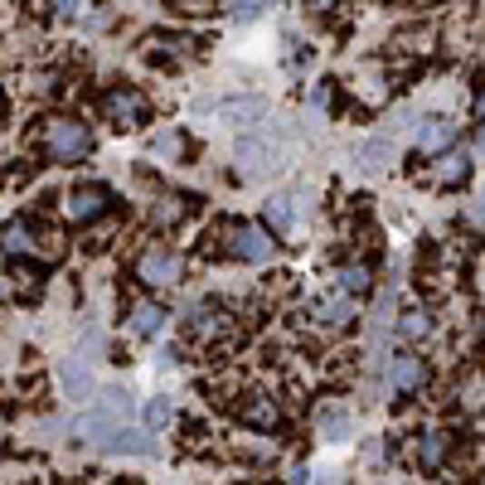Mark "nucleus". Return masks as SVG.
I'll return each instance as SVG.
<instances>
[{
  "label": "nucleus",
  "instance_id": "obj_10",
  "mask_svg": "<svg viewBox=\"0 0 485 485\" xmlns=\"http://www.w3.org/2000/svg\"><path fill=\"white\" fill-rule=\"evenodd\" d=\"M389 383L398 393L418 389V383H422V360H418V354H393V360H389Z\"/></svg>",
  "mask_w": 485,
  "mask_h": 485
},
{
  "label": "nucleus",
  "instance_id": "obj_26",
  "mask_svg": "<svg viewBox=\"0 0 485 485\" xmlns=\"http://www.w3.org/2000/svg\"><path fill=\"white\" fill-rule=\"evenodd\" d=\"M262 5H233V20H258Z\"/></svg>",
  "mask_w": 485,
  "mask_h": 485
},
{
  "label": "nucleus",
  "instance_id": "obj_6",
  "mask_svg": "<svg viewBox=\"0 0 485 485\" xmlns=\"http://www.w3.org/2000/svg\"><path fill=\"white\" fill-rule=\"evenodd\" d=\"M68 219H97V213L107 209V194L97 190V184H78L74 194H68Z\"/></svg>",
  "mask_w": 485,
  "mask_h": 485
},
{
  "label": "nucleus",
  "instance_id": "obj_28",
  "mask_svg": "<svg viewBox=\"0 0 485 485\" xmlns=\"http://www.w3.org/2000/svg\"><path fill=\"white\" fill-rule=\"evenodd\" d=\"M476 112H480V117H485V93H480V103H476Z\"/></svg>",
  "mask_w": 485,
  "mask_h": 485
},
{
  "label": "nucleus",
  "instance_id": "obj_24",
  "mask_svg": "<svg viewBox=\"0 0 485 485\" xmlns=\"http://www.w3.org/2000/svg\"><path fill=\"white\" fill-rule=\"evenodd\" d=\"M5 248L25 252V248H30V228H25V223H5Z\"/></svg>",
  "mask_w": 485,
  "mask_h": 485
},
{
  "label": "nucleus",
  "instance_id": "obj_17",
  "mask_svg": "<svg viewBox=\"0 0 485 485\" xmlns=\"http://www.w3.org/2000/svg\"><path fill=\"white\" fill-rule=\"evenodd\" d=\"M242 422H252V427H277L282 422V412L272 398H252L248 408H242Z\"/></svg>",
  "mask_w": 485,
  "mask_h": 485
},
{
  "label": "nucleus",
  "instance_id": "obj_11",
  "mask_svg": "<svg viewBox=\"0 0 485 485\" xmlns=\"http://www.w3.org/2000/svg\"><path fill=\"white\" fill-rule=\"evenodd\" d=\"M311 311H316V321H325V325H345V321H354V302H350L345 292L321 296V302L311 306Z\"/></svg>",
  "mask_w": 485,
  "mask_h": 485
},
{
  "label": "nucleus",
  "instance_id": "obj_12",
  "mask_svg": "<svg viewBox=\"0 0 485 485\" xmlns=\"http://www.w3.org/2000/svg\"><path fill=\"white\" fill-rule=\"evenodd\" d=\"M451 141H456V126H451V122H437V117H432V122L418 126V146H422V151H447Z\"/></svg>",
  "mask_w": 485,
  "mask_h": 485
},
{
  "label": "nucleus",
  "instance_id": "obj_8",
  "mask_svg": "<svg viewBox=\"0 0 485 485\" xmlns=\"http://www.w3.org/2000/svg\"><path fill=\"white\" fill-rule=\"evenodd\" d=\"M141 112H146V103H141V93H126V88H117L107 97V117L117 122V126H136L141 122Z\"/></svg>",
  "mask_w": 485,
  "mask_h": 485
},
{
  "label": "nucleus",
  "instance_id": "obj_20",
  "mask_svg": "<svg viewBox=\"0 0 485 485\" xmlns=\"http://www.w3.org/2000/svg\"><path fill=\"white\" fill-rule=\"evenodd\" d=\"M461 175H466V155L451 151V155H441V161H437V180H441V184H456Z\"/></svg>",
  "mask_w": 485,
  "mask_h": 485
},
{
  "label": "nucleus",
  "instance_id": "obj_27",
  "mask_svg": "<svg viewBox=\"0 0 485 485\" xmlns=\"http://www.w3.org/2000/svg\"><path fill=\"white\" fill-rule=\"evenodd\" d=\"M476 146H480V151H485V126H480V136H476Z\"/></svg>",
  "mask_w": 485,
  "mask_h": 485
},
{
  "label": "nucleus",
  "instance_id": "obj_2",
  "mask_svg": "<svg viewBox=\"0 0 485 485\" xmlns=\"http://www.w3.org/2000/svg\"><path fill=\"white\" fill-rule=\"evenodd\" d=\"M45 141H49V151L59 155V161H78V155H88L93 132L83 122H74V117H49L45 122Z\"/></svg>",
  "mask_w": 485,
  "mask_h": 485
},
{
  "label": "nucleus",
  "instance_id": "obj_5",
  "mask_svg": "<svg viewBox=\"0 0 485 485\" xmlns=\"http://www.w3.org/2000/svg\"><path fill=\"white\" fill-rule=\"evenodd\" d=\"M262 117H267L262 97H223V103H219V122L223 126H248V132H252Z\"/></svg>",
  "mask_w": 485,
  "mask_h": 485
},
{
  "label": "nucleus",
  "instance_id": "obj_13",
  "mask_svg": "<svg viewBox=\"0 0 485 485\" xmlns=\"http://www.w3.org/2000/svg\"><path fill=\"white\" fill-rule=\"evenodd\" d=\"M316 422H321V437H325V441H345V437H350V412L340 408V403H325Z\"/></svg>",
  "mask_w": 485,
  "mask_h": 485
},
{
  "label": "nucleus",
  "instance_id": "obj_7",
  "mask_svg": "<svg viewBox=\"0 0 485 485\" xmlns=\"http://www.w3.org/2000/svg\"><path fill=\"white\" fill-rule=\"evenodd\" d=\"M107 451H132V456H155V437L146 432V427H117V437L107 441Z\"/></svg>",
  "mask_w": 485,
  "mask_h": 485
},
{
  "label": "nucleus",
  "instance_id": "obj_4",
  "mask_svg": "<svg viewBox=\"0 0 485 485\" xmlns=\"http://www.w3.org/2000/svg\"><path fill=\"white\" fill-rule=\"evenodd\" d=\"M228 252L242 262H267L272 258V238L258 223H238V228H228Z\"/></svg>",
  "mask_w": 485,
  "mask_h": 485
},
{
  "label": "nucleus",
  "instance_id": "obj_1",
  "mask_svg": "<svg viewBox=\"0 0 485 485\" xmlns=\"http://www.w3.org/2000/svg\"><path fill=\"white\" fill-rule=\"evenodd\" d=\"M282 155H287V132H282V126H252V132L238 136V165L248 170V175L277 170Z\"/></svg>",
  "mask_w": 485,
  "mask_h": 485
},
{
  "label": "nucleus",
  "instance_id": "obj_25",
  "mask_svg": "<svg viewBox=\"0 0 485 485\" xmlns=\"http://www.w3.org/2000/svg\"><path fill=\"white\" fill-rule=\"evenodd\" d=\"M155 219H161V223H175V219H180V204H175V199H161V209H155Z\"/></svg>",
  "mask_w": 485,
  "mask_h": 485
},
{
  "label": "nucleus",
  "instance_id": "obj_21",
  "mask_svg": "<svg viewBox=\"0 0 485 485\" xmlns=\"http://www.w3.org/2000/svg\"><path fill=\"white\" fill-rule=\"evenodd\" d=\"M398 335H403V340H422L427 335V316H422V311H403V316H398Z\"/></svg>",
  "mask_w": 485,
  "mask_h": 485
},
{
  "label": "nucleus",
  "instance_id": "obj_18",
  "mask_svg": "<svg viewBox=\"0 0 485 485\" xmlns=\"http://www.w3.org/2000/svg\"><path fill=\"white\" fill-rule=\"evenodd\" d=\"M441 456H447V437H441V432H422V441H418V461L432 470V466H441Z\"/></svg>",
  "mask_w": 485,
  "mask_h": 485
},
{
  "label": "nucleus",
  "instance_id": "obj_16",
  "mask_svg": "<svg viewBox=\"0 0 485 485\" xmlns=\"http://www.w3.org/2000/svg\"><path fill=\"white\" fill-rule=\"evenodd\" d=\"M161 321H165L161 306H151V302L132 306V335H155V331H161Z\"/></svg>",
  "mask_w": 485,
  "mask_h": 485
},
{
  "label": "nucleus",
  "instance_id": "obj_19",
  "mask_svg": "<svg viewBox=\"0 0 485 485\" xmlns=\"http://www.w3.org/2000/svg\"><path fill=\"white\" fill-rule=\"evenodd\" d=\"M335 287L345 292V296L364 292V287H369V267H340V272H335Z\"/></svg>",
  "mask_w": 485,
  "mask_h": 485
},
{
  "label": "nucleus",
  "instance_id": "obj_15",
  "mask_svg": "<svg viewBox=\"0 0 485 485\" xmlns=\"http://www.w3.org/2000/svg\"><path fill=\"white\" fill-rule=\"evenodd\" d=\"M267 219H272V228L287 233V228L296 223V194H272L267 199Z\"/></svg>",
  "mask_w": 485,
  "mask_h": 485
},
{
  "label": "nucleus",
  "instance_id": "obj_14",
  "mask_svg": "<svg viewBox=\"0 0 485 485\" xmlns=\"http://www.w3.org/2000/svg\"><path fill=\"white\" fill-rule=\"evenodd\" d=\"M59 379H64V389H68V398H88L93 393V374L83 369L78 360H64V369H59Z\"/></svg>",
  "mask_w": 485,
  "mask_h": 485
},
{
  "label": "nucleus",
  "instance_id": "obj_9",
  "mask_svg": "<svg viewBox=\"0 0 485 485\" xmlns=\"http://www.w3.org/2000/svg\"><path fill=\"white\" fill-rule=\"evenodd\" d=\"M354 161H360V170H364V175H379V170L393 161V141H389V136H369L364 146L354 151Z\"/></svg>",
  "mask_w": 485,
  "mask_h": 485
},
{
  "label": "nucleus",
  "instance_id": "obj_22",
  "mask_svg": "<svg viewBox=\"0 0 485 485\" xmlns=\"http://www.w3.org/2000/svg\"><path fill=\"white\" fill-rule=\"evenodd\" d=\"M190 331L194 335H213L219 331V316H213L209 306H190Z\"/></svg>",
  "mask_w": 485,
  "mask_h": 485
},
{
  "label": "nucleus",
  "instance_id": "obj_23",
  "mask_svg": "<svg viewBox=\"0 0 485 485\" xmlns=\"http://www.w3.org/2000/svg\"><path fill=\"white\" fill-rule=\"evenodd\" d=\"M170 418H175V403H170L165 393H161V398H151V408H146V422H151V427H165Z\"/></svg>",
  "mask_w": 485,
  "mask_h": 485
},
{
  "label": "nucleus",
  "instance_id": "obj_3",
  "mask_svg": "<svg viewBox=\"0 0 485 485\" xmlns=\"http://www.w3.org/2000/svg\"><path fill=\"white\" fill-rule=\"evenodd\" d=\"M180 252H170L165 242H155V248H146L141 252V262H136V272H141V282H151V287H175L180 282Z\"/></svg>",
  "mask_w": 485,
  "mask_h": 485
}]
</instances>
